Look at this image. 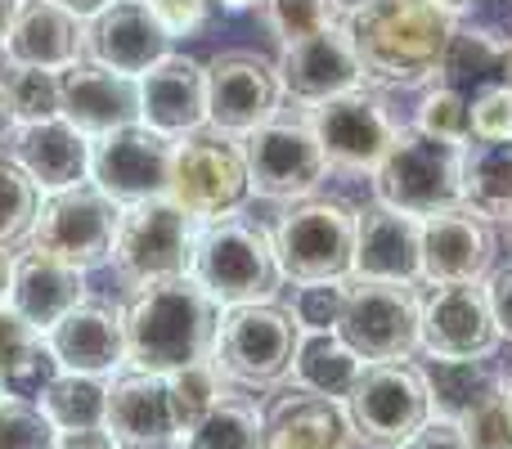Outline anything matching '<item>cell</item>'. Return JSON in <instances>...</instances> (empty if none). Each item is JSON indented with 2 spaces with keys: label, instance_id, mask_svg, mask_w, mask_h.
Segmentation results:
<instances>
[{
  "label": "cell",
  "instance_id": "obj_21",
  "mask_svg": "<svg viewBox=\"0 0 512 449\" xmlns=\"http://www.w3.org/2000/svg\"><path fill=\"white\" fill-rule=\"evenodd\" d=\"M63 373H90V378H117L126 369V319L108 301H81L45 333Z\"/></svg>",
  "mask_w": 512,
  "mask_h": 449
},
{
  "label": "cell",
  "instance_id": "obj_20",
  "mask_svg": "<svg viewBox=\"0 0 512 449\" xmlns=\"http://www.w3.org/2000/svg\"><path fill=\"white\" fill-rule=\"evenodd\" d=\"M59 117L86 140L140 122V81L108 72L99 63H72L59 72Z\"/></svg>",
  "mask_w": 512,
  "mask_h": 449
},
{
  "label": "cell",
  "instance_id": "obj_39",
  "mask_svg": "<svg viewBox=\"0 0 512 449\" xmlns=\"http://www.w3.org/2000/svg\"><path fill=\"white\" fill-rule=\"evenodd\" d=\"M36 207H41V189L14 158H0V247L23 243L36 221Z\"/></svg>",
  "mask_w": 512,
  "mask_h": 449
},
{
  "label": "cell",
  "instance_id": "obj_52",
  "mask_svg": "<svg viewBox=\"0 0 512 449\" xmlns=\"http://www.w3.org/2000/svg\"><path fill=\"white\" fill-rule=\"evenodd\" d=\"M436 5H441V9H445V14H454V18H468V14H472V9H477V5H481V0H436Z\"/></svg>",
  "mask_w": 512,
  "mask_h": 449
},
{
  "label": "cell",
  "instance_id": "obj_35",
  "mask_svg": "<svg viewBox=\"0 0 512 449\" xmlns=\"http://www.w3.org/2000/svg\"><path fill=\"white\" fill-rule=\"evenodd\" d=\"M0 86H5L14 126H32V122H50V117H59V72L5 63Z\"/></svg>",
  "mask_w": 512,
  "mask_h": 449
},
{
  "label": "cell",
  "instance_id": "obj_33",
  "mask_svg": "<svg viewBox=\"0 0 512 449\" xmlns=\"http://www.w3.org/2000/svg\"><path fill=\"white\" fill-rule=\"evenodd\" d=\"M265 441V409L252 396L225 391L216 409L180 441V449H261Z\"/></svg>",
  "mask_w": 512,
  "mask_h": 449
},
{
  "label": "cell",
  "instance_id": "obj_13",
  "mask_svg": "<svg viewBox=\"0 0 512 449\" xmlns=\"http://www.w3.org/2000/svg\"><path fill=\"white\" fill-rule=\"evenodd\" d=\"M306 122H310V131H315L319 149H324L328 167L355 171V176H360V171L373 176L400 131L391 108L364 86L346 90V95L328 99V104H315Z\"/></svg>",
  "mask_w": 512,
  "mask_h": 449
},
{
  "label": "cell",
  "instance_id": "obj_31",
  "mask_svg": "<svg viewBox=\"0 0 512 449\" xmlns=\"http://www.w3.org/2000/svg\"><path fill=\"white\" fill-rule=\"evenodd\" d=\"M364 360L342 342L337 333H301L297 360H292V382L301 391H315L328 400H346L360 378Z\"/></svg>",
  "mask_w": 512,
  "mask_h": 449
},
{
  "label": "cell",
  "instance_id": "obj_7",
  "mask_svg": "<svg viewBox=\"0 0 512 449\" xmlns=\"http://www.w3.org/2000/svg\"><path fill=\"white\" fill-rule=\"evenodd\" d=\"M198 225L176 198L122 207L113 238V270L126 288H149L162 279H180L194 270Z\"/></svg>",
  "mask_w": 512,
  "mask_h": 449
},
{
  "label": "cell",
  "instance_id": "obj_3",
  "mask_svg": "<svg viewBox=\"0 0 512 449\" xmlns=\"http://www.w3.org/2000/svg\"><path fill=\"white\" fill-rule=\"evenodd\" d=\"M189 274L203 283L207 297L221 310L274 301L283 283L270 229L248 221V216H221V221H207L198 229L194 270Z\"/></svg>",
  "mask_w": 512,
  "mask_h": 449
},
{
  "label": "cell",
  "instance_id": "obj_15",
  "mask_svg": "<svg viewBox=\"0 0 512 449\" xmlns=\"http://www.w3.org/2000/svg\"><path fill=\"white\" fill-rule=\"evenodd\" d=\"M279 68L252 50H221L207 63V126L225 135H248L279 117Z\"/></svg>",
  "mask_w": 512,
  "mask_h": 449
},
{
  "label": "cell",
  "instance_id": "obj_56",
  "mask_svg": "<svg viewBox=\"0 0 512 449\" xmlns=\"http://www.w3.org/2000/svg\"><path fill=\"white\" fill-rule=\"evenodd\" d=\"M504 81H512V36H508V50H504Z\"/></svg>",
  "mask_w": 512,
  "mask_h": 449
},
{
  "label": "cell",
  "instance_id": "obj_16",
  "mask_svg": "<svg viewBox=\"0 0 512 449\" xmlns=\"http://www.w3.org/2000/svg\"><path fill=\"white\" fill-rule=\"evenodd\" d=\"M432 360H486L499 346V324L490 315L486 283H432L423 297V333Z\"/></svg>",
  "mask_w": 512,
  "mask_h": 449
},
{
  "label": "cell",
  "instance_id": "obj_32",
  "mask_svg": "<svg viewBox=\"0 0 512 449\" xmlns=\"http://www.w3.org/2000/svg\"><path fill=\"white\" fill-rule=\"evenodd\" d=\"M36 405L54 423L59 436H86L104 432L108 418V378H90V373H59L50 387L41 391Z\"/></svg>",
  "mask_w": 512,
  "mask_h": 449
},
{
  "label": "cell",
  "instance_id": "obj_22",
  "mask_svg": "<svg viewBox=\"0 0 512 449\" xmlns=\"http://www.w3.org/2000/svg\"><path fill=\"white\" fill-rule=\"evenodd\" d=\"M495 229L472 207H450L423 221V279L427 283H481L495 270Z\"/></svg>",
  "mask_w": 512,
  "mask_h": 449
},
{
  "label": "cell",
  "instance_id": "obj_57",
  "mask_svg": "<svg viewBox=\"0 0 512 449\" xmlns=\"http://www.w3.org/2000/svg\"><path fill=\"white\" fill-rule=\"evenodd\" d=\"M360 5H369V0H337V9H342V14H351V9H360Z\"/></svg>",
  "mask_w": 512,
  "mask_h": 449
},
{
  "label": "cell",
  "instance_id": "obj_46",
  "mask_svg": "<svg viewBox=\"0 0 512 449\" xmlns=\"http://www.w3.org/2000/svg\"><path fill=\"white\" fill-rule=\"evenodd\" d=\"M45 333H36L32 324H27L23 315H14L9 306H0V378H5L9 369H14V360L27 351V346H36Z\"/></svg>",
  "mask_w": 512,
  "mask_h": 449
},
{
  "label": "cell",
  "instance_id": "obj_37",
  "mask_svg": "<svg viewBox=\"0 0 512 449\" xmlns=\"http://www.w3.org/2000/svg\"><path fill=\"white\" fill-rule=\"evenodd\" d=\"M167 391H171V409H176L180 432L189 436L216 409V400L225 396V378L212 360H203V364H189V369L167 373Z\"/></svg>",
  "mask_w": 512,
  "mask_h": 449
},
{
  "label": "cell",
  "instance_id": "obj_12",
  "mask_svg": "<svg viewBox=\"0 0 512 449\" xmlns=\"http://www.w3.org/2000/svg\"><path fill=\"white\" fill-rule=\"evenodd\" d=\"M243 158H248V180L256 198L270 203H297V198L319 194L328 176V158L319 149L310 122L301 117H270L265 126L243 135Z\"/></svg>",
  "mask_w": 512,
  "mask_h": 449
},
{
  "label": "cell",
  "instance_id": "obj_29",
  "mask_svg": "<svg viewBox=\"0 0 512 449\" xmlns=\"http://www.w3.org/2000/svg\"><path fill=\"white\" fill-rule=\"evenodd\" d=\"M504 50H508L504 32H495V27H486V23H472V18H459L436 86H450V90H459L463 99H472L477 90H486L490 81H504Z\"/></svg>",
  "mask_w": 512,
  "mask_h": 449
},
{
  "label": "cell",
  "instance_id": "obj_50",
  "mask_svg": "<svg viewBox=\"0 0 512 449\" xmlns=\"http://www.w3.org/2000/svg\"><path fill=\"white\" fill-rule=\"evenodd\" d=\"M54 5H63V9H72L77 18H95L104 5H113V0H54Z\"/></svg>",
  "mask_w": 512,
  "mask_h": 449
},
{
  "label": "cell",
  "instance_id": "obj_17",
  "mask_svg": "<svg viewBox=\"0 0 512 449\" xmlns=\"http://www.w3.org/2000/svg\"><path fill=\"white\" fill-rule=\"evenodd\" d=\"M274 68H279L283 95L301 108L328 104V99L364 86L360 54H355L342 23L324 27V32H310L292 45H279V63H274Z\"/></svg>",
  "mask_w": 512,
  "mask_h": 449
},
{
  "label": "cell",
  "instance_id": "obj_10",
  "mask_svg": "<svg viewBox=\"0 0 512 449\" xmlns=\"http://www.w3.org/2000/svg\"><path fill=\"white\" fill-rule=\"evenodd\" d=\"M346 414H351L355 441H364L369 449H400L409 436L432 423V396H427L423 369L409 360L364 364L346 396Z\"/></svg>",
  "mask_w": 512,
  "mask_h": 449
},
{
  "label": "cell",
  "instance_id": "obj_40",
  "mask_svg": "<svg viewBox=\"0 0 512 449\" xmlns=\"http://www.w3.org/2000/svg\"><path fill=\"white\" fill-rule=\"evenodd\" d=\"M0 449H59V432L36 400L0 396Z\"/></svg>",
  "mask_w": 512,
  "mask_h": 449
},
{
  "label": "cell",
  "instance_id": "obj_45",
  "mask_svg": "<svg viewBox=\"0 0 512 449\" xmlns=\"http://www.w3.org/2000/svg\"><path fill=\"white\" fill-rule=\"evenodd\" d=\"M149 9L158 14V23L167 27V36H198L207 32L216 14V0H149Z\"/></svg>",
  "mask_w": 512,
  "mask_h": 449
},
{
  "label": "cell",
  "instance_id": "obj_26",
  "mask_svg": "<svg viewBox=\"0 0 512 449\" xmlns=\"http://www.w3.org/2000/svg\"><path fill=\"white\" fill-rule=\"evenodd\" d=\"M81 59H86V18H77L54 0H23L18 5V18L5 41V63L63 72Z\"/></svg>",
  "mask_w": 512,
  "mask_h": 449
},
{
  "label": "cell",
  "instance_id": "obj_25",
  "mask_svg": "<svg viewBox=\"0 0 512 449\" xmlns=\"http://www.w3.org/2000/svg\"><path fill=\"white\" fill-rule=\"evenodd\" d=\"M360 279L418 283L423 279V221L387 203H373L355 221V270Z\"/></svg>",
  "mask_w": 512,
  "mask_h": 449
},
{
  "label": "cell",
  "instance_id": "obj_8",
  "mask_svg": "<svg viewBox=\"0 0 512 449\" xmlns=\"http://www.w3.org/2000/svg\"><path fill=\"white\" fill-rule=\"evenodd\" d=\"M301 346V324L279 301H256V306H230L221 310L216 328L212 364L225 382L239 387H274L292 373Z\"/></svg>",
  "mask_w": 512,
  "mask_h": 449
},
{
  "label": "cell",
  "instance_id": "obj_43",
  "mask_svg": "<svg viewBox=\"0 0 512 449\" xmlns=\"http://www.w3.org/2000/svg\"><path fill=\"white\" fill-rule=\"evenodd\" d=\"M59 360H54V351H50V342H36V346H27L23 355L14 360V369L0 378V396H18V400H41V391L50 387L54 378H59Z\"/></svg>",
  "mask_w": 512,
  "mask_h": 449
},
{
  "label": "cell",
  "instance_id": "obj_2",
  "mask_svg": "<svg viewBox=\"0 0 512 449\" xmlns=\"http://www.w3.org/2000/svg\"><path fill=\"white\" fill-rule=\"evenodd\" d=\"M126 319V364L140 373H176L212 360L221 306L207 297L194 274L135 288L122 310Z\"/></svg>",
  "mask_w": 512,
  "mask_h": 449
},
{
  "label": "cell",
  "instance_id": "obj_36",
  "mask_svg": "<svg viewBox=\"0 0 512 449\" xmlns=\"http://www.w3.org/2000/svg\"><path fill=\"white\" fill-rule=\"evenodd\" d=\"M463 436L472 449H512V387L508 373H499L486 391L468 405V414L459 418Z\"/></svg>",
  "mask_w": 512,
  "mask_h": 449
},
{
  "label": "cell",
  "instance_id": "obj_6",
  "mask_svg": "<svg viewBox=\"0 0 512 449\" xmlns=\"http://www.w3.org/2000/svg\"><path fill=\"white\" fill-rule=\"evenodd\" d=\"M252 194L248 158H243L239 135H225L216 126H198V131L171 140V189L198 225L234 216Z\"/></svg>",
  "mask_w": 512,
  "mask_h": 449
},
{
  "label": "cell",
  "instance_id": "obj_47",
  "mask_svg": "<svg viewBox=\"0 0 512 449\" xmlns=\"http://www.w3.org/2000/svg\"><path fill=\"white\" fill-rule=\"evenodd\" d=\"M400 449H472V445H468V436H463L459 423H450V418H432L423 432H414Z\"/></svg>",
  "mask_w": 512,
  "mask_h": 449
},
{
  "label": "cell",
  "instance_id": "obj_48",
  "mask_svg": "<svg viewBox=\"0 0 512 449\" xmlns=\"http://www.w3.org/2000/svg\"><path fill=\"white\" fill-rule=\"evenodd\" d=\"M486 297H490V315H495V324H499V337H508L512 342V265L490 270Z\"/></svg>",
  "mask_w": 512,
  "mask_h": 449
},
{
  "label": "cell",
  "instance_id": "obj_27",
  "mask_svg": "<svg viewBox=\"0 0 512 449\" xmlns=\"http://www.w3.org/2000/svg\"><path fill=\"white\" fill-rule=\"evenodd\" d=\"M9 158L27 171L41 194H59L72 189L81 180H90V140L68 126L63 117L50 122H32V126H14L9 135Z\"/></svg>",
  "mask_w": 512,
  "mask_h": 449
},
{
  "label": "cell",
  "instance_id": "obj_51",
  "mask_svg": "<svg viewBox=\"0 0 512 449\" xmlns=\"http://www.w3.org/2000/svg\"><path fill=\"white\" fill-rule=\"evenodd\" d=\"M18 5H23V0H0V54H5V41H9V27H14V18H18Z\"/></svg>",
  "mask_w": 512,
  "mask_h": 449
},
{
  "label": "cell",
  "instance_id": "obj_34",
  "mask_svg": "<svg viewBox=\"0 0 512 449\" xmlns=\"http://www.w3.org/2000/svg\"><path fill=\"white\" fill-rule=\"evenodd\" d=\"M499 373L504 369H499L490 355L486 360H432L423 369L427 396H432V418H450V423H459V418L468 414V405L499 378Z\"/></svg>",
  "mask_w": 512,
  "mask_h": 449
},
{
  "label": "cell",
  "instance_id": "obj_59",
  "mask_svg": "<svg viewBox=\"0 0 512 449\" xmlns=\"http://www.w3.org/2000/svg\"><path fill=\"white\" fill-rule=\"evenodd\" d=\"M508 238H512V221H508Z\"/></svg>",
  "mask_w": 512,
  "mask_h": 449
},
{
  "label": "cell",
  "instance_id": "obj_24",
  "mask_svg": "<svg viewBox=\"0 0 512 449\" xmlns=\"http://www.w3.org/2000/svg\"><path fill=\"white\" fill-rule=\"evenodd\" d=\"M140 122L167 140L207 126V63L189 54H167L153 63L140 77Z\"/></svg>",
  "mask_w": 512,
  "mask_h": 449
},
{
  "label": "cell",
  "instance_id": "obj_5",
  "mask_svg": "<svg viewBox=\"0 0 512 449\" xmlns=\"http://www.w3.org/2000/svg\"><path fill=\"white\" fill-rule=\"evenodd\" d=\"M373 194L378 203L418 221L463 207V144L436 140L418 126H400L387 158L373 171Z\"/></svg>",
  "mask_w": 512,
  "mask_h": 449
},
{
  "label": "cell",
  "instance_id": "obj_30",
  "mask_svg": "<svg viewBox=\"0 0 512 449\" xmlns=\"http://www.w3.org/2000/svg\"><path fill=\"white\" fill-rule=\"evenodd\" d=\"M463 207L481 221H512V140L463 144Z\"/></svg>",
  "mask_w": 512,
  "mask_h": 449
},
{
  "label": "cell",
  "instance_id": "obj_11",
  "mask_svg": "<svg viewBox=\"0 0 512 449\" xmlns=\"http://www.w3.org/2000/svg\"><path fill=\"white\" fill-rule=\"evenodd\" d=\"M117 216H122V207L104 189L81 180V185L41 198L36 221L27 229V247L54 256V261L77 265V270H95V265L113 261Z\"/></svg>",
  "mask_w": 512,
  "mask_h": 449
},
{
  "label": "cell",
  "instance_id": "obj_54",
  "mask_svg": "<svg viewBox=\"0 0 512 449\" xmlns=\"http://www.w3.org/2000/svg\"><path fill=\"white\" fill-rule=\"evenodd\" d=\"M221 14H243V9H261V0H216Z\"/></svg>",
  "mask_w": 512,
  "mask_h": 449
},
{
  "label": "cell",
  "instance_id": "obj_58",
  "mask_svg": "<svg viewBox=\"0 0 512 449\" xmlns=\"http://www.w3.org/2000/svg\"><path fill=\"white\" fill-rule=\"evenodd\" d=\"M504 373H508V387H512V369H504Z\"/></svg>",
  "mask_w": 512,
  "mask_h": 449
},
{
  "label": "cell",
  "instance_id": "obj_49",
  "mask_svg": "<svg viewBox=\"0 0 512 449\" xmlns=\"http://www.w3.org/2000/svg\"><path fill=\"white\" fill-rule=\"evenodd\" d=\"M59 449H122L108 432H86V436H59Z\"/></svg>",
  "mask_w": 512,
  "mask_h": 449
},
{
  "label": "cell",
  "instance_id": "obj_42",
  "mask_svg": "<svg viewBox=\"0 0 512 449\" xmlns=\"http://www.w3.org/2000/svg\"><path fill=\"white\" fill-rule=\"evenodd\" d=\"M342 306H346V279H337V283H297L288 310L297 315L301 333H337Z\"/></svg>",
  "mask_w": 512,
  "mask_h": 449
},
{
  "label": "cell",
  "instance_id": "obj_38",
  "mask_svg": "<svg viewBox=\"0 0 512 449\" xmlns=\"http://www.w3.org/2000/svg\"><path fill=\"white\" fill-rule=\"evenodd\" d=\"M261 23L279 45H292L310 32L342 23L337 0H261Z\"/></svg>",
  "mask_w": 512,
  "mask_h": 449
},
{
  "label": "cell",
  "instance_id": "obj_4",
  "mask_svg": "<svg viewBox=\"0 0 512 449\" xmlns=\"http://www.w3.org/2000/svg\"><path fill=\"white\" fill-rule=\"evenodd\" d=\"M355 212L346 198L310 194L283 207L274 221V256L288 283H337L355 270Z\"/></svg>",
  "mask_w": 512,
  "mask_h": 449
},
{
  "label": "cell",
  "instance_id": "obj_1",
  "mask_svg": "<svg viewBox=\"0 0 512 449\" xmlns=\"http://www.w3.org/2000/svg\"><path fill=\"white\" fill-rule=\"evenodd\" d=\"M342 27L360 54L364 81L387 90H427L441 77L459 18L436 0H369L342 14Z\"/></svg>",
  "mask_w": 512,
  "mask_h": 449
},
{
  "label": "cell",
  "instance_id": "obj_9",
  "mask_svg": "<svg viewBox=\"0 0 512 449\" xmlns=\"http://www.w3.org/2000/svg\"><path fill=\"white\" fill-rule=\"evenodd\" d=\"M423 333V297L414 283L387 279H346V306L337 319V337L360 355L364 364L409 360Z\"/></svg>",
  "mask_w": 512,
  "mask_h": 449
},
{
  "label": "cell",
  "instance_id": "obj_18",
  "mask_svg": "<svg viewBox=\"0 0 512 449\" xmlns=\"http://www.w3.org/2000/svg\"><path fill=\"white\" fill-rule=\"evenodd\" d=\"M167 54L171 36L149 9V0H113L95 18H86V59L99 68L140 81Z\"/></svg>",
  "mask_w": 512,
  "mask_h": 449
},
{
  "label": "cell",
  "instance_id": "obj_14",
  "mask_svg": "<svg viewBox=\"0 0 512 449\" xmlns=\"http://www.w3.org/2000/svg\"><path fill=\"white\" fill-rule=\"evenodd\" d=\"M90 185L104 189L117 207L167 198L171 189V140L131 122L90 140Z\"/></svg>",
  "mask_w": 512,
  "mask_h": 449
},
{
  "label": "cell",
  "instance_id": "obj_41",
  "mask_svg": "<svg viewBox=\"0 0 512 449\" xmlns=\"http://www.w3.org/2000/svg\"><path fill=\"white\" fill-rule=\"evenodd\" d=\"M418 131L436 135V140H450V144H468L472 135V113H468V99L450 86H427L423 104H418Z\"/></svg>",
  "mask_w": 512,
  "mask_h": 449
},
{
  "label": "cell",
  "instance_id": "obj_19",
  "mask_svg": "<svg viewBox=\"0 0 512 449\" xmlns=\"http://www.w3.org/2000/svg\"><path fill=\"white\" fill-rule=\"evenodd\" d=\"M104 432L122 449H180L185 432L171 409V391L162 373H117L108 378Z\"/></svg>",
  "mask_w": 512,
  "mask_h": 449
},
{
  "label": "cell",
  "instance_id": "obj_44",
  "mask_svg": "<svg viewBox=\"0 0 512 449\" xmlns=\"http://www.w3.org/2000/svg\"><path fill=\"white\" fill-rule=\"evenodd\" d=\"M472 135L468 140H512V81H490L468 99Z\"/></svg>",
  "mask_w": 512,
  "mask_h": 449
},
{
  "label": "cell",
  "instance_id": "obj_23",
  "mask_svg": "<svg viewBox=\"0 0 512 449\" xmlns=\"http://www.w3.org/2000/svg\"><path fill=\"white\" fill-rule=\"evenodd\" d=\"M86 301V270L68 261H54V256L23 247V252H9V297L5 306L14 315H23L36 333H50L72 306Z\"/></svg>",
  "mask_w": 512,
  "mask_h": 449
},
{
  "label": "cell",
  "instance_id": "obj_28",
  "mask_svg": "<svg viewBox=\"0 0 512 449\" xmlns=\"http://www.w3.org/2000/svg\"><path fill=\"white\" fill-rule=\"evenodd\" d=\"M261 449H355V427L346 400H328L315 391H283L265 409Z\"/></svg>",
  "mask_w": 512,
  "mask_h": 449
},
{
  "label": "cell",
  "instance_id": "obj_55",
  "mask_svg": "<svg viewBox=\"0 0 512 449\" xmlns=\"http://www.w3.org/2000/svg\"><path fill=\"white\" fill-rule=\"evenodd\" d=\"M5 297H9V252L0 247V306H5Z\"/></svg>",
  "mask_w": 512,
  "mask_h": 449
},
{
  "label": "cell",
  "instance_id": "obj_53",
  "mask_svg": "<svg viewBox=\"0 0 512 449\" xmlns=\"http://www.w3.org/2000/svg\"><path fill=\"white\" fill-rule=\"evenodd\" d=\"M14 135V113H9V99H5V86H0V140Z\"/></svg>",
  "mask_w": 512,
  "mask_h": 449
}]
</instances>
